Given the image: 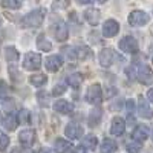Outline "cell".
<instances>
[{
	"label": "cell",
	"instance_id": "cell-1",
	"mask_svg": "<svg viewBox=\"0 0 153 153\" xmlns=\"http://www.w3.org/2000/svg\"><path fill=\"white\" fill-rule=\"evenodd\" d=\"M126 74L129 75V78L132 80H139L144 84H150L153 83V71L146 66V65H141V66H132L126 71Z\"/></svg>",
	"mask_w": 153,
	"mask_h": 153
},
{
	"label": "cell",
	"instance_id": "cell-2",
	"mask_svg": "<svg viewBox=\"0 0 153 153\" xmlns=\"http://www.w3.org/2000/svg\"><path fill=\"white\" fill-rule=\"evenodd\" d=\"M43 19H45V9L43 8L34 9V11L29 12L28 16L23 17L22 25H23L25 28H38L43 23Z\"/></svg>",
	"mask_w": 153,
	"mask_h": 153
},
{
	"label": "cell",
	"instance_id": "cell-3",
	"mask_svg": "<svg viewBox=\"0 0 153 153\" xmlns=\"http://www.w3.org/2000/svg\"><path fill=\"white\" fill-rule=\"evenodd\" d=\"M63 52H66V55L72 60H86L92 57V51L87 46H76V48H65Z\"/></svg>",
	"mask_w": 153,
	"mask_h": 153
},
{
	"label": "cell",
	"instance_id": "cell-4",
	"mask_svg": "<svg viewBox=\"0 0 153 153\" xmlns=\"http://www.w3.org/2000/svg\"><path fill=\"white\" fill-rule=\"evenodd\" d=\"M101 100H103V91H101V86L98 84H94L87 89L86 92V101L89 104H94V106H98L101 104Z\"/></svg>",
	"mask_w": 153,
	"mask_h": 153
},
{
	"label": "cell",
	"instance_id": "cell-5",
	"mask_svg": "<svg viewBox=\"0 0 153 153\" xmlns=\"http://www.w3.org/2000/svg\"><path fill=\"white\" fill-rule=\"evenodd\" d=\"M42 66V57L37 52H28L23 60V68L28 71H37Z\"/></svg>",
	"mask_w": 153,
	"mask_h": 153
},
{
	"label": "cell",
	"instance_id": "cell-6",
	"mask_svg": "<svg viewBox=\"0 0 153 153\" xmlns=\"http://www.w3.org/2000/svg\"><path fill=\"white\" fill-rule=\"evenodd\" d=\"M120 49L127 54H135L138 52V40L130 35H126L124 38L120 40Z\"/></svg>",
	"mask_w": 153,
	"mask_h": 153
},
{
	"label": "cell",
	"instance_id": "cell-7",
	"mask_svg": "<svg viewBox=\"0 0 153 153\" xmlns=\"http://www.w3.org/2000/svg\"><path fill=\"white\" fill-rule=\"evenodd\" d=\"M115 58H117V54H115V51L110 49V48H106L100 52V65L103 68H109L113 65Z\"/></svg>",
	"mask_w": 153,
	"mask_h": 153
},
{
	"label": "cell",
	"instance_id": "cell-8",
	"mask_svg": "<svg viewBox=\"0 0 153 153\" xmlns=\"http://www.w3.org/2000/svg\"><path fill=\"white\" fill-rule=\"evenodd\" d=\"M147 22H149V16L144 11H133L129 16V23L132 26H144Z\"/></svg>",
	"mask_w": 153,
	"mask_h": 153
},
{
	"label": "cell",
	"instance_id": "cell-9",
	"mask_svg": "<svg viewBox=\"0 0 153 153\" xmlns=\"http://www.w3.org/2000/svg\"><path fill=\"white\" fill-rule=\"evenodd\" d=\"M120 32V25L117 20L113 19H109L106 20V23L103 25V35L104 37H115Z\"/></svg>",
	"mask_w": 153,
	"mask_h": 153
},
{
	"label": "cell",
	"instance_id": "cell-10",
	"mask_svg": "<svg viewBox=\"0 0 153 153\" xmlns=\"http://www.w3.org/2000/svg\"><path fill=\"white\" fill-rule=\"evenodd\" d=\"M19 141L25 146V147H29L34 144L35 141V132L32 129H25L19 133Z\"/></svg>",
	"mask_w": 153,
	"mask_h": 153
},
{
	"label": "cell",
	"instance_id": "cell-11",
	"mask_svg": "<svg viewBox=\"0 0 153 153\" xmlns=\"http://www.w3.org/2000/svg\"><path fill=\"white\" fill-rule=\"evenodd\" d=\"M124 130H126V123H124V120L120 118V117H115V118L112 120L110 133H112L113 136H121V135L124 133Z\"/></svg>",
	"mask_w": 153,
	"mask_h": 153
},
{
	"label": "cell",
	"instance_id": "cell-12",
	"mask_svg": "<svg viewBox=\"0 0 153 153\" xmlns=\"http://www.w3.org/2000/svg\"><path fill=\"white\" fill-rule=\"evenodd\" d=\"M61 65H63V60H61L60 55H49L46 58V65L45 66H46V69L49 72H57L61 68Z\"/></svg>",
	"mask_w": 153,
	"mask_h": 153
},
{
	"label": "cell",
	"instance_id": "cell-13",
	"mask_svg": "<svg viewBox=\"0 0 153 153\" xmlns=\"http://www.w3.org/2000/svg\"><path fill=\"white\" fill-rule=\"evenodd\" d=\"M65 135L71 139H78L83 136V127L78 124H68L65 129Z\"/></svg>",
	"mask_w": 153,
	"mask_h": 153
},
{
	"label": "cell",
	"instance_id": "cell-14",
	"mask_svg": "<svg viewBox=\"0 0 153 153\" xmlns=\"http://www.w3.org/2000/svg\"><path fill=\"white\" fill-rule=\"evenodd\" d=\"M54 110L58 112V113H71L74 110V104L71 103V101H66V100H58L55 101V104H54Z\"/></svg>",
	"mask_w": 153,
	"mask_h": 153
},
{
	"label": "cell",
	"instance_id": "cell-15",
	"mask_svg": "<svg viewBox=\"0 0 153 153\" xmlns=\"http://www.w3.org/2000/svg\"><path fill=\"white\" fill-rule=\"evenodd\" d=\"M84 17H86V20L89 22V25L95 26V25L100 23L101 12H100L98 9H95V8H89V9H86V12H84Z\"/></svg>",
	"mask_w": 153,
	"mask_h": 153
},
{
	"label": "cell",
	"instance_id": "cell-16",
	"mask_svg": "<svg viewBox=\"0 0 153 153\" xmlns=\"http://www.w3.org/2000/svg\"><path fill=\"white\" fill-rule=\"evenodd\" d=\"M54 35H55V38L58 42H65V40H68V37H69V29H68V26L65 23H58L57 26H55V29H54Z\"/></svg>",
	"mask_w": 153,
	"mask_h": 153
},
{
	"label": "cell",
	"instance_id": "cell-17",
	"mask_svg": "<svg viewBox=\"0 0 153 153\" xmlns=\"http://www.w3.org/2000/svg\"><path fill=\"white\" fill-rule=\"evenodd\" d=\"M17 124H19V117H16L14 113H8L3 118V126L6 127V130H16Z\"/></svg>",
	"mask_w": 153,
	"mask_h": 153
},
{
	"label": "cell",
	"instance_id": "cell-18",
	"mask_svg": "<svg viewBox=\"0 0 153 153\" xmlns=\"http://www.w3.org/2000/svg\"><path fill=\"white\" fill-rule=\"evenodd\" d=\"M132 136L135 138V141H146V139L149 138V129L144 127V126H138L133 130Z\"/></svg>",
	"mask_w": 153,
	"mask_h": 153
},
{
	"label": "cell",
	"instance_id": "cell-19",
	"mask_svg": "<svg viewBox=\"0 0 153 153\" xmlns=\"http://www.w3.org/2000/svg\"><path fill=\"white\" fill-rule=\"evenodd\" d=\"M71 149H72V144L69 141H66V139H61L60 138V139H57V141H55V147H54L55 153H66Z\"/></svg>",
	"mask_w": 153,
	"mask_h": 153
},
{
	"label": "cell",
	"instance_id": "cell-20",
	"mask_svg": "<svg viewBox=\"0 0 153 153\" xmlns=\"http://www.w3.org/2000/svg\"><path fill=\"white\" fill-rule=\"evenodd\" d=\"M117 149L118 146L113 139H104L103 144H101V153H115Z\"/></svg>",
	"mask_w": 153,
	"mask_h": 153
},
{
	"label": "cell",
	"instance_id": "cell-21",
	"mask_svg": "<svg viewBox=\"0 0 153 153\" xmlns=\"http://www.w3.org/2000/svg\"><path fill=\"white\" fill-rule=\"evenodd\" d=\"M29 81H31V84L35 86V87H42V86L46 84L48 78H46L45 74H35V75H31V76H29Z\"/></svg>",
	"mask_w": 153,
	"mask_h": 153
},
{
	"label": "cell",
	"instance_id": "cell-22",
	"mask_svg": "<svg viewBox=\"0 0 153 153\" xmlns=\"http://www.w3.org/2000/svg\"><path fill=\"white\" fill-rule=\"evenodd\" d=\"M37 46L40 51H45V52H49L51 49H52V43H51L49 40H46V37L42 34V35H38L37 38Z\"/></svg>",
	"mask_w": 153,
	"mask_h": 153
},
{
	"label": "cell",
	"instance_id": "cell-23",
	"mask_svg": "<svg viewBox=\"0 0 153 153\" xmlns=\"http://www.w3.org/2000/svg\"><path fill=\"white\" fill-rule=\"evenodd\" d=\"M83 83V75L81 74H74V75H69L68 76V84L72 86V87H80Z\"/></svg>",
	"mask_w": 153,
	"mask_h": 153
},
{
	"label": "cell",
	"instance_id": "cell-24",
	"mask_svg": "<svg viewBox=\"0 0 153 153\" xmlns=\"http://www.w3.org/2000/svg\"><path fill=\"white\" fill-rule=\"evenodd\" d=\"M97 146H98V139H97V136H94V135H89V136H86V138L83 139V147H86V149H89V150H94Z\"/></svg>",
	"mask_w": 153,
	"mask_h": 153
},
{
	"label": "cell",
	"instance_id": "cell-25",
	"mask_svg": "<svg viewBox=\"0 0 153 153\" xmlns=\"http://www.w3.org/2000/svg\"><path fill=\"white\" fill-rule=\"evenodd\" d=\"M5 57H6V60L11 61V63L17 61V60H19V52H17V49L12 48V46H8V48L5 49Z\"/></svg>",
	"mask_w": 153,
	"mask_h": 153
},
{
	"label": "cell",
	"instance_id": "cell-26",
	"mask_svg": "<svg viewBox=\"0 0 153 153\" xmlns=\"http://www.w3.org/2000/svg\"><path fill=\"white\" fill-rule=\"evenodd\" d=\"M138 113H139V117H143V118H152L153 117V112L150 110V107L147 106V103H144V101H141V104H139Z\"/></svg>",
	"mask_w": 153,
	"mask_h": 153
},
{
	"label": "cell",
	"instance_id": "cell-27",
	"mask_svg": "<svg viewBox=\"0 0 153 153\" xmlns=\"http://www.w3.org/2000/svg\"><path fill=\"white\" fill-rule=\"evenodd\" d=\"M2 6L9 9H19L22 6V0H2Z\"/></svg>",
	"mask_w": 153,
	"mask_h": 153
},
{
	"label": "cell",
	"instance_id": "cell-28",
	"mask_svg": "<svg viewBox=\"0 0 153 153\" xmlns=\"http://www.w3.org/2000/svg\"><path fill=\"white\" fill-rule=\"evenodd\" d=\"M141 149H143V146L139 144L138 141L127 144V153H139V152H141Z\"/></svg>",
	"mask_w": 153,
	"mask_h": 153
},
{
	"label": "cell",
	"instance_id": "cell-29",
	"mask_svg": "<svg viewBox=\"0 0 153 153\" xmlns=\"http://www.w3.org/2000/svg\"><path fill=\"white\" fill-rule=\"evenodd\" d=\"M8 146H9V138H8V135L0 130V152H3Z\"/></svg>",
	"mask_w": 153,
	"mask_h": 153
},
{
	"label": "cell",
	"instance_id": "cell-30",
	"mask_svg": "<svg viewBox=\"0 0 153 153\" xmlns=\"http://www.w3.org/2000/svg\"><path fill=\"white\" fill-rule=\"evenodd\" d=\"M19 121L20 123H28L29 121V112L28 110H22L19 113Z\"/></svg>",
	"mask_w": 153,
	"mask_h": 153
},
{
	"label": "cell",
	"instance_id": "cell-31",
	"mask_svg": "<svg viewBox=\"0 0 153 153\" xmlns=\"http://www.w3.org/2000/svg\"><path fill=\"white\" fill-rule=\"evenodd\" d=\"M69 5V0H54V6L55 8H66Z\"/></svg>",
	"mask_w": 153,
	"mask_h": 153
},
{
	"label": "cell",
	"instance_id": "cell-32",
	"mask_svg": "<svg viewBox=\"0 0 153 153\" xmlns=\"http://www.w3.org/2000/svg\"><path fill=\"white\" fill-rule=\"evenodd\" d=\"M65 91H66V89L65 87H63V86H60V84H57L55 87H54V91H52V95H61V94H65Z\"/></svg>",
	"mask_w": 153,
	"mask_h": 153
},
{
	"label": "cell",
	"instance_id": "cell-33",
	"mask_svg": "<svg viewBox=\"0 0 153 153\" xmlns=\"http://www.w3.org/2000/svg\"><path fill=\"white\" fill-rule=\"evenodd\" d=\"M6 94H8V86L3 81H0V98L6 97Z\"/></svg>",
	"mask_w": 153,
	"mask_h": 153
},
{
	"label": "cell",
	"instance_id": "cell-34",
	"mask_svg": "<svg viewBox=\"0 0 153 153\" xmlns=\"http://www.w3.org/2000/svg\"><path fill=\"white\" fill-rule=\"evenodd\" d=\"M38 100H42V106H48V101H46V97H45L43 92L38 94Z\"/></svg>",
	"mask_w": 153,
	"mask_h": 153
},
{
	"label": "cell",
	"instance_id": "cell-35",
	"mask_svg": "<svg viewBox=\"0 0 153 153\" xmlns=\"http://www.w3.org/2000/svg\"><path fill=\"white\" fill-rule=\"evenodd\" d=\"M147 98H149V101H150V103H153V87L147 91Z\"/></svg>",
	"mask_w": 153,
	"mask_h": 153
},
{
	"label": "cell",
	"instance_id": "cell-36",
	"mask_svg": "<svg viewBox=\"0 0 153 153\" xmlns=\"http://www.w3.org/2000/svg\"><path fill=\"white\" fill-rule=\"evenodd\" d=\"M72 153H86V152H84V149H83V147H76Z\"/></svg>",
	"mask_w": 153,
	"mask_h": 153
},
{
	"label": "cell",
	"instance_id": "cell-37",
	"mask_svg": "<svg viewBox=\"0 0 153 153\" xmlns=\"http://www.w3.org/2000/svg\"><path fill=\"white\" fill-rule=\"evenodd\" d=\"M78 3H81V5H86V3H91L92 0H76Z\"/></svg>",
	"mask_w": 153,
	"mask_h": 153
},
{
	"label": "cell",
	"instance_id": "cell-38",
	"mask_svg": "<svg viewBox=\"0 0 153 153\" xmlns=\"http://www.w3.org/2000/svg\"><path fill=\"white\" fill-rule=\"evenodd\" d=\"M38 153H52V152L48 150V149H40V150H38Z\"/></svg>",
	"mask_w": 153,
	"mask_h": 153
},
{
	"label": "cell",
	"instance_id": "cell-39",
	"mask_svg": "<svg viewBox=\"0 0 153 153\" xmlns=\"http://www.w3.org/2000/svg\"><path fill=\"white\" fill-rule=\"evenodd\" d=\"M97 2H100V3H104V2H107V0H97Z\"/></svg>",
	"mask_w": 153,
	"mask_h": 153
},
{
	"label": "cell",
	"instance_id": "cell-40",
	"mask_svg": "<svg viewBox=\"0 0 153 153\" xmlns=\"http://www.w3.org/2000/svg\"><path fill=\"white\" fill-rule=\"evenodd\" d=\"M0 25H2V20H0Z\"/></svg>",
	"mask_w": 153,
	"mask_h": 153
},
{
	"label": "cell",
	"instance_id": "cell-41",
	"mask_svg": "<svg viewBox=\"0 0 153 153\" xmlns=\"http://www.w3.org/2000/svg\"><path fill=\"white\" fill-rule=\"evenodd\" d=\"M152 63H153V61H152Z\"/></svg>",
	"mask_w": 153,
	"mask_h": 153
}]
</instances>
